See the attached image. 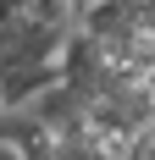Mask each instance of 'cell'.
Returning <instances> with one entry per match:
<instances>
[{
    "instance_id": "6da1fadb",
    "label": "cell",
    "mask_w": 155,
    "mask_h": 160,
    "mask_svg": "<svg viewBox=\"0 0 155 160\" xmlns=\"http://www.w3.org/2000/svg\"><path fill=\"white\" fill-rule=\"evenodd\" d=\"M6 111H11V105H6V99H0V122H6Z\"/></svg>"
}]
</instances>
